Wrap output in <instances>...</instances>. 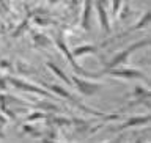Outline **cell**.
Listing matches in <instances>:
<instances>
[{"mask_svg": "<svg viewBox=\"0 0 151 143\" xmlns=\"http://www.w3.org/2000/svg\"><path fill=\"white\" fill-rule=\"evenodd\" d=\"M55 42H57V47L63 52V55L66 57V60L69 61V65L73 66V69H74V73L77 74V75H82V77H90V79H96V77H99V74H90L87 69H83L82 66H79L77 63H76V60H74V57H73V54L69 52V49L66 47V44H65V41H63V36L61 35H58L57 36V40H55Z\"/></svg>", "mask_w": 151, "mask_h": 143, "instance_id": "cell-1", "label": "cell"}, {"mask_svg": "<svg viewBox=\"0 0 151 143\" xmlns=\"http://www.w3.org/2000/svg\"><path fill=\"white\" fill-rule=\"evenodd\" d=\"M146 46H150V40H148V38L140 40L139 42H134V44H131L129 47H126L124 50H121L120 54H116L115 57H113V60L107 63L106 68H115V66H120V65H123V63H126L131 54H134L135 50L142 49V47H146Z\"/></svg>", "mask_w": 151, "mask_h": 143, "instance_id": "cell-2", "label": "cell"}, {"mask_svg": "<svg viewBox=\"0 0 151 143\" xmlns=\"http://www.w3.org/2000/svg\"><path fill=\"white\" fill-rule=\"evenodd\" d=\"M101 74H109V75H115V77L121 79H142L145 82H148V77L142 73L140 69H132V68H106Z\"/></svg>", "mask_w": 151, "mask_h": 143, "instance_id": "cell-3", "label": "cell"}, {"mask_svg": "<svg viewBox=\"0 0 151 143\" xmlns=\"http://www.w3.org/2000/svg\"><path fill=\"white\" fill-rule=\"evenodd\" d=\"M6 82H9L13 87H16L19 90H24V91H28V93H35V94H41V96H46V98H54L52 94H49V90H42L36 85H32L25 82V80H21V79H16V77H8Z\"/></svg>", "mask_w": 151, "mask_h": 143, "instance_id": "cell-4", "label": "cell"}, {"mask_svg": "<svg viewBox=\"0 0 151 143\" xmlns=\"http://www.w3.org/2000/svg\"><path fill=\"white\" fill-rule=\"evenodd\" d=\"M73 83L77 87V90L83 96H93L96 91H99L101 85L99 83H93V82H88L85 79H80L79 75H73Z\"/></svg>", "mask_w": 151, "mask_h": 143, "instance_id": "cell-5", "label": "cell"}, {"mask_svg": "<svg viewBox=\"0 0 151 143\" xmlns=\"http://www.w3.org/2000/svg\"><path fill=\"white\" fill-rule=\"evenodd\" d=\"M150 21H151L150 11H146V13L143 14V17L140 19V22L137 24V25L131 27V28H127V30H124V32H121V33H120V35H118L116 38H110V40H107L106 42H104V44H109V42L115 41V40H118V38H123L124 35H129V33H132V32H137V30H140V28H145V27H148V25H150Z\"/></svg>", "mask_w": 151, "mask_h": 143, "instance_id": "cell-6", "label": "cell"}, {"mask_svg": "<svg viewBox=\"0 0 151 143\" xmlns=\"http://www.w3.org/2000/svg\"><path fill=\"white\" fill-rule=\"evenodd\" d=\"M91 8H93V0H83V11H82V21H80V25H82V28L87 30V32H90V28H91V24H90Z\"/></svg>", "mask_w": 151, "mask_h": 143, "instance_id": "cell-7", "label": "cell"}, {"mask_svg": "<svg viewBox=\"0 0 151 143\" xmlns=\"http://www.w3.org/2000/svg\"><path fill=\"white\" fill-rule=\"evenodd\" d=\"M150 123V115H143V116H134L129 118L126 123H123L120 127H116V131H123L127 127H135V126H142V124H148Z\"/></svg>", "mask_w": 151, "mask_h": 143, "instance_id": "cell-8", "label": "cell"}, {"mask_svg": "<svg viewBox=\"0 0 151 143\" xmlns=\"http://www.w3.org/2000/svg\"><path fill=\"white\" fill-rule=\"evenodd\" d=\"M96 9H98V16H99V22H101L102 30L106 32V33H109V32H110V25H109V17H107L106 8H104V3L102 2H98Z\"/></svg>", "mask_w": 151, "mask_h": 143, "instance_id": "cell-9", "label": "cell"}, {"mask_svg": "<svg viewBox=\"0 0 151 143\" xmlns=\"http://www.w3.org/2000/svg\"><path fill=\"white\" fill-rule=\"evenodd\" d=\"M99 47L98 46H93V44H85V46H79L77 49H74V57H82L85 54H94V52H98Z\"/></svg>", "mask_w": 151, "mask_h": 143, "instance_id": "cell-10", "label": "cell"}, {"mask_svg": "<svg viewBox=\"0 0 151 143\" xmlns=\"http://www.w3.org/2000/svg\"><path fill=\"white\" fill-rule=\"evenodd\" d=\"M46 66H47V68H49V69H50L52 73H54V74H55L57 77H58V79H61V80H63V82H65L66 85H71V80L68 79V75H66V74H65L63 71H61V69H60V68H58V66H57V65H54V63H52V61H49V63H47Z\"/></svg>", "mask_w": 151, "mask_h": 143, "instance_id": "cell-11", "label": "cell"}, {"mask_svg": "<svg viewBox=\"0 0 151 143\" xmlns=\"http://www.w3.org/2000/svg\"><path fill=\"white\" fill-rule=\"evenodd\" d=\"M0 109H2V112H3V113H6V115L11 118V120H16L14 113H13V112H9L8 109H6V99H5L3 94H0Z\"/></svg>", "mask_w": 151, "mask_h": 143, "instance_id": "cell-12", "label": "cell"}, {"mask_svg": "<svg viewBox=\"0 0 151 143\" xmlns=\"http://www.w3.org/2000/svg\"><path fill=\"white\" fill-rule=\"evenodd\" d=\"M44 118H47L46 113H42V112H33L32 115L27 116V123H33V121H38V120H44Z\"/></svg>", "mask_w": 151, "mask_h": 143, "instance_id": "cell-13", "label": "cell"}, {"mask_svg": "<svg viewBox=\"0 0 151 143\" xmlns=\"http://www.w3.org/2000/svg\"><path fill=\"white\" fill-rule=\"evenodd\" d=\"M33 40H35V44H36L38 47H44L47 42H49V40H47L46 36H42V35H35V38H33Z\"/></svg>", "mask_w": 151, "mask_h": 143, "instance_id": "cell-14", "label": "cell"}, {"mask_svg": "<svg viewBox=\"0 0 151 143\" xmlns=\"http://www.w3.org/2000/svg\"><path fill=\"white\" fill-rule=\"evenodd\" d=\"M120 6H121V0H113V2H112V16H113V19L118 16Z\"/></svg>", "mask_w": 151, "mask_h": 143, "instance_id": "cell-15", "label": "cell"}, {"mask_svg": "<svg viewBox=\"0 0 151 143\" xmlns=\"http://www.w3.org/2000/svg\"><path fill=\"white\" fill-rule=\"evenodd\" d=\"M27 27H28V22L25 21V22H24V24H21V25H19V28H17V30L16 32H14V38H17L19 35H21V32H24V30H27Z\"/></svg>", "mask_w": 151, "mask_h": 143, "instance_id": "cell-16", "label": "cell"}, {"mask_svg": "<svg viewBox=\"0 0 151 143\" xmlns=\"http://www.w3.org/2000/svg\"><path fill=\"white\" fill-rule=\"evenodd\" d=\"M38 107L49 109V110H57V107H55V106H52V104H38Z\"/></svg>", "mask_w": 151, "mask_h": 143, "instance_id": "cell-17", "label": "cell"}, {"mask_svg": "<svg viewBox=\"0 0 151 143\" xmlns=\"http://www.w3.org/2000/svg\"><path fill=\"white\" fill-rule=\"evenodd\" d=\"M5 82H6L5 79H0V88H2V90H5V88H6V85H5Z\"/></svg>", "mask_w": 151, "mask_h": 143, "instance_id": "cell-18", "label": "cell"}]
</instances>
